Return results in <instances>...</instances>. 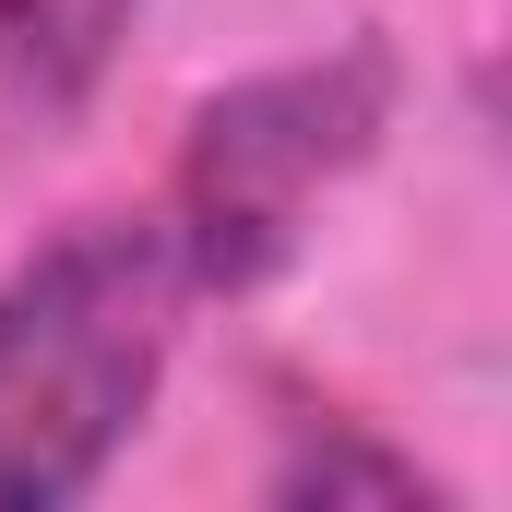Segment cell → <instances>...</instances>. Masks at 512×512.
Masks as SVG:
<instances>
[{
    "label": "cell",
    "mask_w": 512,
    "mask_h": 512,
    "mask_svg": "<svg viewBox=\"0 0 512 512\" xmlns=\"http://www.w3.org/2000/svg\"><path fill=\"white\" fill-rule=\"evenodd\" d=\"M203 274L167 203H96L0 274V512L84 501L179 358Z\"/></svg>",
    "instance_id": "6da1fadb"
},
{
    "label": "cell",
    "mask_w": 512,
    "mask_h": 512,
    "mask_svg": "<svg viewBox=\"0 0 512 512\" xmlns=\"http://www.w3.org/2000/svg\"><path fill=\"white\" fill-rule=\"evenodd\" d=\"M382 120H393V60L370 36L203 96L191 131H179V155H167V179H155L179 251L203 274V298H239V286H262L298 251L310 215L370 167Z\"/></svg>",
    "instance_id": "7a4b0ae2"
},
{
    "label": "cell",
    "mask_w": 512,
    "mask_h": 512,
    "mask_svg": "<svg viewBox=\"0 0 512 512\" xmlns=\"http://www.w3.org/2000/svg\"><path fill=\"white\" fill-rule=\"evenodd\" d=\"M143 0H0V108L12 120H72L108 60H120Z\"/></svg>",
    "instance_id": "3957f363"
}]
</instances>
